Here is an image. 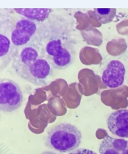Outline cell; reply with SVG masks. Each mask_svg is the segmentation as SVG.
<instances>
[{"mask_svg": "<svg viewBox=\"0 0 128 154\" xmlns=\"http://www.w3.org/2000/svg\"><path fill=\"white\" fill-rule=\"evenodd\" d=\"M94 11L98 20L103 24L112 22L116 14V8H95Z\"/></svg>", "mask_w": 128, "mask_h": 154, "instance_id": "8fae6325", "label": "cell"}, {"mask_svg": "<svg viewBox=\"0 0 128 154\" xmlns=\"http://www.w3.org/2000/svg\"><path fill=\"white\" fill-rule=\"evenodd\" d=\"M13 10L26 19L39 22L46 20L52 11L50 8H14Z\"/></svg>", "mask_w": 128, "mask_h": 154, "instance_id": "30bf717a", "label": "cell"}, {"mask_svg": "<svg viewBox=\"0 0 128 154\" xmlns=\"http://www.w3.org/2000/svg\"><path fill=\"white\" fill-rule=\"evenodd\" d=\"M23 102V93L17 83L2 79L0 82V108L4 112L11 113L18 109Z\"/></svg>", "mask_w": 128, "mask_h": 154, "instance_id": "277c9868", "label": "cell"}, {"mask_svg": "<svg viewBox=\"0 0 128 154\" xmlns=\"http://www.w3.org/2000/svg\"><path fill=\"white\" fill-rule=\"evenodd\" d=\"M69 154H97L94 151L87 149H78L75 151H73Z\"/></svg>", "mask_w": 128, "mask_h": 154, "instance_id": "7c38bea8", "label": "cell"}, {"mask_svg": "<svg viewBox=\"0 0 128 154\" xmlns=\"http://www.w3.org/2000/svg\"><path fill=\"white\" fill-rule=\"evenodd\" d=\"M13 68L18 76L36 86H43L52 75V66L33 44L24 46L14 57Z\"/></svg>", "mask_w": 128, "mask_h": 154, "instance_id": "6da1fadb", "label": "cell"}, {"mask_svg": "<svg viewBox=\"0 0 128 154\" xmlns=\"http://www.w3.org/2000/svg\"><path fill=\"white\" fill-rule=\"evenodd\" d=\"M100 154H128V141L106 136L99 146Z\"/></svg>", "mask_w": 128, "mask_h": 154, "instance_id": "ba28073f", "label": "cell"}, {"mask_svg": "<svg viewBox=\"0 0 128 154\" xmlns=\"http://www.w3.org/2000/svg\"><path fill=\"white\" fill-rule=\"evenodd\" d=\"M41 154H61V153H57L55 152H52V151H45V152H43Z\"/></svg>", "mask_w": 128, "mask_h": 154, "instance_id": "4fadbf2b", "label": "cell"}, {"mask_svg": "<svg viewBox=\"0 0 128 154\" xmlns=\"http://www.w3.org/2000/svg\"><path fill=\"white\" fill-rule=\"evenodd\" d=\"M125 68L121 62L112 60L102 74L101 80L109 88H116L123 85L125 80Z\"/></svg>", "mask_w": 128, "mask_h": 154, "instance_id": "8992f818", "label": "cell"}, {"mask_svg": "<svg viewBox=\"0 0 128 154\" xmlns=\"http://www.w3.org/2000/svg\"><path fill=\"white\" fill-rule=\"evenodd\" d=\"M43 39V44H33L53 69L64 70L73 64L75 57V50L70 37L59 32H55Z\"/></svg>", "mask_w": 128, "mask_h": 154, "instance_id": "7a4b0ae2", "label": "cell"}, {"mask_svg": "<svg viewBox=\"0 0 128 154\" xmlns=\"http://www.w3.org/2000/svg\"><path fill=\"white\" fill-rule=\"evenodd\" d=\"M37 30V26L34 21L22 19L16 23L11 32V42L16 47L24 46L30 44Z\"/></svg>", "mask_w": 128, "mask_h": 154, "instance_id": "5b68a950", "label": "cell"}, {"mask_svg": "<svg viewBox=\"0 0 128 154\" xmlns=\"http://www.w3.org/2000/svg\"><path fill=\"white\" fill-rule=\"evenodd\" d=\"M81 139L82 134L77 127L70 124L61 123L49 131L46 145L58 152H72L80 145Z\"/></svg>", "mask_w": 128, "mask_h": 154, "instance_id": "3957f363", "label": "cell"}, {"mask_svg": "<svg viewBox=\"0 0 128 154\" xmlns=\"http://www.w3.org/2000/svg\"><path fill=\"white\" fill-rule=\"evenodd\" d=\"M108 128L113 135L121 138H128V110L114 111L108 119Z\"/></svg>", "mask_w": 128, "mask_h": 154, "instance_id": "52a82bcc", "label": "cell"}, {"mask_svg": "<svg viewBox=\"0 0 128 154\" xmlns=\"http://www.w3.org/2000/svg\"><path fill=\"white\" fill-rule=\"evenodd\" d=\"M16 53L13 51L12 44L8 37L1 33L0 35V57H1V69L9 64L12 59H14Z\"/></svg>", "mask_w": 128, "mask_h": 154, "instance_id": "9c48e42d", "label": "cell"}]
</instances>
